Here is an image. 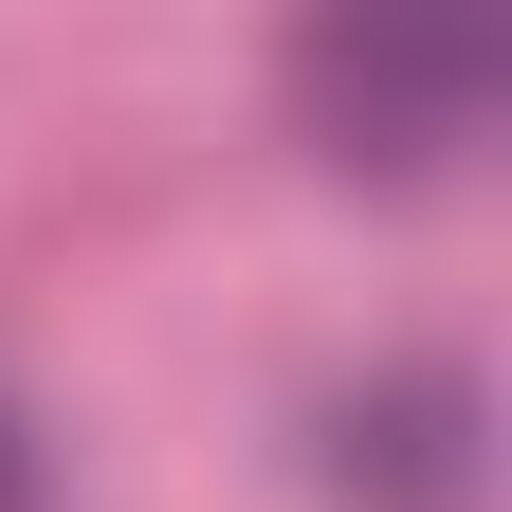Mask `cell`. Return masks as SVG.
Returning <instances> with one entry per match:
<instances>
[{"mask_svg":"<svg viewBox=\"0 0 512 512\" xmlns=\"http://www.w3.org/2000/svg\"><path fill=\"white\" fill-rule=\"evenodd\" d=\"M293 74H311V110H330L348 165H439L476 128V92H494V37L476 19H330Z\"/></svg>","mask_w":512,"mask_h":512,"instance_id":"6da1fadb","label":"cell"},{"mask_svg":"<svg viewBox=\"0 0 512 512\" xmlns=\"http://www.w3.org/2000/svg\"><path fill=\"white\" fill-rule=\"evenodd\" d=\"M348 476L384 512H476V384H384V403H348Z\"/></svg>","mask_w":512,"mask_h":512,"instance_id":"7a4b0ae2","label":"cell"},{"mask_svg":"<svg viewBox=\"0 0 512 512\" xmlns=\"http://www.w3.org/2000/svg\"><path fill=\"white\" fill-rule=\"evenodd\" d=\"M0 512H19V439H0Z\"/></svg>","mask_w":512,"mask_h":512,"instance_id":"3957f363","label":"cell"}]
</instances>
